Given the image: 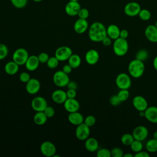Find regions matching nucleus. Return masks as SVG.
<instances>
[{
    "label": "nucleus",
    "mask_w": 157,
    "mask_h": 157,
    "mask_svg": "<svg viewBox=\"0 0 157 157\" xmlns=\"http://www.w3.org/2000/svg\"><path fill=\"white\" fill-rule=\"evenodd\" d=\"M107 36V30L105 26L101 22L93 23L88 29V37L94 42H101Z\"/></svg>",
    "instance_id": "f257e3e1"
},
{
    "label": "nucleus",
    "mask_w": 157,
    "mask_h": 157,
    "mask_svg": "<svg viewBox=\"0 0 157 157\" xmlns=\"http://www.w3.org/2000/svg\"><path fill=\"white\" fill-rule=\"evenodd\" d=\"M128 70L129 75L133 78H137L140 77L145 71V65L144 61L134 59L130 61L128 64Z\"/></svg>",
    "instance_id": "f03ea898"
},
{
    "label": "nucleus",
    "mask_w": 157,
    "mask_h": 157,
    "mask_svg": "<svg viewBox=\"0 0 157 157\" xmlns=\"http://www.w3.org/2000/svg\"><path fill=\"white\" fill-rule=\"evenodd\" d=\"M129 48V45L126 39L118 37L114 40L113 44V50L114 53L118 56L125 55Z\"/></svg>",
    "instance_id": "7ed1b4c3"
},
{
    "label": "nucleus",
    "mask_w": 157,
    "mask_h": 157,
    "mask_svg": "<svg viewBox=\"0 0 157 157\" xmlns=\"http://www.w3.org/2000/svg\"><path fill=\"white\" fill-rule=\"evenodd\" d=\"M53 81L54 84L58 87L66 86L70 81L68 74L63 71H57L53 75Z\"/></svg>",
    "instance_id": "20e7f679"
},
{
    "label": "nucleus",
    "mask_w": 157,
    "mask_h": 157,
    "mask_svg": "<svg viewBox=\"0 0 157 157\" xmlns=\"http://www.w3.org/2000/svg\"><path fill=\"white\" fill-rule=\"evenodd\" d=\"M28 57V52L27 50L24 48H19L16 49L12 55L13 61L19 66L25 65Z\"/></svg>",
    "instance_id": "39448f33"
},
{
    "label": "nucleus",
    "mask_w": 157,
    "mask_h": 157,
    "mask_svg": "<svg viewBox=\"0 0 157 157\" xmlns=\"http://www.w3.org/2000/svg\"><path fill=\"white\" fill-rule=\"evenodd\" d=\"M115 84L120 90H128L131 86V77L126 73H120L115 78Z\"/></svg>",
    "instance_id": "423d86ee"
},
{
    "label": "nucleus",
    "mask_w": 157,
    "mask_h": 157,
    "mask_svg": "<svg viewBox=\"0 0 157 157\" xmlns=\"http://www.w3.org/2000/svg\"><path fill=\"white\" fill-rule=\"evenodd\" d=\"M40 150L42 154L47 157H53L56 152V148L54 144L48 140L44 141L41 144Z\"/></svg>",
    "instance_id": "0eeeda50"
},
{
    "label": "nucleus",
    "mask_w": 157,
    "mask_h": 157,
    "mask_svg": "<svg viewBox=\"0 0 157 157\" xmlns=\"http://www.w3.org/2000/svg\"><path fill=\"white\" fill-rule=\"evenodd\" d=\"M72 55V49L67 46L59 47L56 50L55 52V56L59 61H64L68 60Z\"/></svg>",
    "instance_id": "6e6552de"
},
{
    "label": "nucleus",
    "mask_w": 157,
    "mask_h": 157,
    "mask_svg": "<svg viewBox=\"0 0 157 157\" xmlns=\"http://www.w3.org/2000/svg\"><path fill=\"white\" fill-rule=\"evenodd\" d=\"M90 134V127L84 123L77 126L75 129L76 137L80 140H85L89 137Z\"/></svg>",
    "instance_id": "1a4fd4ad"
},
{
    "label": "nucleus",
    "mask_w": 157,
    "mask_h": 157,
    "mask_svg": "<svg viewBox=\"0 0 157 157\" xmlns=\"http://www.w3.org/2000/svg\"><path fill=\"white\" fill-rule=\"evenodd\" d=\"M47 106V100L42 96L35 97L31 101V107L36 112H44Z\"/></svg>",
    "instance_id": "9d476101"
},
{
    "label": "nucleus",
    "mask_w": 157,
    "mask_h": 157,
    "mask_svg": "<svg viewBox=\"0 0 157 157\" xmlns=\"http://www.w3.org/2000/svg\"><path fill=\"white\" fill-rule=\"evenodd\" d=\"M81 6L78 1H69L64 8L65 12L67 15L71 17H74L78 15Z\"/></svg>",
    "instance_id": "9b49d317"
},
{
    "label": "nucleus",
    "mask_w": 157,
    "mask_h": 157,
    "mask_svg": "<svg viewBox=\"0 0 157 157\" xmlns=\"http://www.w3.org/2000/svg\"><path fill=\"white\" fill-rule=\"evenodd\" d=\"M141 10L140 5L136 2H130L126 4L124 7L125 14L129 17H135L138 15Z\"/></svg>",
    "instance_id": "f8f14e48"
},
{
    "label": "nucleus",
    "mask_w": 157,
    "mask_h": 157,
    "mask_svg": "<svg viewBox=\"0 0 157 157\" xmlns=\"http://www.w3.org/2000/svg\"><path fill=\"white\" fill-rule=\"evenodd\" d=\"M132 136L136 140L140 141L144 140L148 135V129L142 125L136 126L132 131Z\"/></svg>",
    "instance_id": "ddd939ff"
},
{
    "label": "nucleus",
    "mask_w": 157,
    "mask_h": 157,
    "mask_svg": "<svg viewBox=\"0 0 157 157\" xmlns=\"http://www.w3.org/2000/svg\"><path fill=\"white\" fill-rule=\"evenodd\" d=\"M132 102L135 109L139 112L145 111L148 107L147 101L144 97L140 95L134 97Z\"/></svg>",
    "instance_id": "4468645a"
},
{
    "label": "nucleus",
    "mask_w": 157,
    "mask_h": 157,
    "mask_svg": "<svg viewBox=\"0 0 157 157\" xmlns=\"http://www.w3.org/2000/svg\"><path fill=\"white\" fill-rule=\"evenodd\" d=\"M26 83V90L30 94H35L40 90V83L37 78H31Z\"/></svg>",
    "instance_id": "2eb2a0df"
},
{
    "label": "nucleus",
    "mask_w": 157,
    "mask_h": 157,
    "mask_svg": "<svg viewBox=\"0 0 157 157\" xmlns=\"http://www.w3.org/2000/svg\"><path fill=\"white\" fill-rule=\"evenodd\" d=\"M63 105L64 109L69 113L77 112L80 108V104L75 98H67Z\"/></svg>",
    "instance_id": "dca6fc26"
},
{
    "label": "nucleus",
    "mask_w": 157,
    "mask_h": 157,
    "mask_svg": "<svg viewBox=\"0 0 157 157\" xmlns=\"http://www.w3.org/2000/svg\"><path fill=\"white\" fill-rule=\"evenodd\" d=\"M144 34L148 40L153 43L157 42V28L155 25H150L147 26L145 29Z\"/></svg>",
    "instance_id": "f3484780"
},
{
    "label": "nucleus",
    "mask_w": 157,
    "mask_h": 157,
    "mask_svg": "<svg viewBox=\"0 0 157 157\" xmlns=\"http://www.w3.org/2000/svg\"><path fill=\"white\" fill-rule=\"evenodd\" d=\"M88 28V22L86 19H82L78 18L74 25V29L77 34H83Z\"/></svg>",
    "instance_id": "a211bd4d"
},
{
    "label": "nucleus",
    "mask_w": 157,
    "mask_h": 157,
    "mask_svg": "<svg viewBox=\"0 0 157 157\" xmlns=\"http://www.w3.org/2000/svg\"><path fill=\"white\" fill-rule=\"evenodd\" d=\"M85 59L86 62L90 65L96 64L99 59V54L95 49H90L88 50L85 54Z\"/></svg>",
    "instance_id": "6ab92c4d"
},
{
    "label": "nucleus",
    "mask_w": 157,
    "mask_h": 157,
    "mask_svg": "<svg viewBox=\"0 0 157 157\" xmlns=\"http://www.w3.org/2000/svg\"><path fill=\"white\" fill-rule=\"evenodd\" d=\"M145 112V118L148 121L152 123H157V107H148Z\"/></svg>",
    "instance_id": "aec40b11"
},
{
    "label": "nucleus",
    "mask_w": 157,
    "mask_h": 157,
    "mask_svg": "<svg viewBox=\"0 0 157 157\" xmlns=\"http://www.w3.org/2000/svg\"><path fill=\"white\" fill-rule=\"evenodd\" d=\"M67 98L66 91L61 89L55 90L52 94V99L56 104H63Z\"/></svg>",
    "instance_id": "412c9836"
},
{
    "label": "nucleus",
    "mask_w": 157,
    "mask_h": 157,
    "mask_svg": "<svg viewBox=\"0 0 157 157\" xmlns=\"http://www.w3.org/2000/svg\"><path fill=\"white\" fill-rule=\"evenodd\" d=\"M40 64V61L37 56L31 55L29 56L27 61L25 63V67L29 71H36Z\"/></svg>",
    "instance_id": "4be33fe9"
},
{
    "label": "nucleus",
    "mask_w": 157,
    "mask_h": 157,
    "mask_svg": "<svg viewBox=\"0 0 157 157\" xmlns=\"http://www.w3.org/2000/svg\"><path fill=\"white\" fill-rule=\"evenodd\" d=\"M67 118L69 123L75 126H78L81 123H83L84 121L83 116L78 111L69 113Z\"/></svg>",
    "instance_id": "5701e85b"
},
{
    "label": "nucleus",
    "mask_w": 157,
    "mask_h": 157,
    "mask_svg": "<svg viewBox=\"0 0 157 157\" xmlns=\"http://www.w3.org/2000/svg\"><path fill=\"white\" fill-rule=\"evenodd\" d=\"M107 36L111 38L112 40H115L120 37V29L119 27L114 24L110 25L107 28Z\"/></svg>",
    "instance_id": "b1692460"
},
{
    "label": "nucleus",
    "mask_w": 157,
    "mask_h": 157,
    "mask_svg": "<svg viewBox=\"0 0 157 157\" xmlns=\"http://www.w3.org/2000/svg\"><path fill=\"white\" fill-rule=\"evenodd\" d=\"M85 147L90 152H94L98 150L99 143L94 137H88L85 140Z\"/></svg>",
    "instance_id": "393cba45"
},
{
    "label": "nucleus",
    "mask_w": 157,
    "mask_h": 157,
    "mask_svg": "<svg viewBox=\"0 0 157 157\" xmlns=\"http://www.w3.org/2000/svg\"><path fill=\"white\" fill-rule=\"evenodd\" d=\"M19 69V65L15 61H11L7 62L4 66V71L6 74L10 75L16 74Z\"/></svg>",
    "instance_id": "a878e982"
},
{
    "label": "nucleus",
    "mask_w": 157,
    "mask_h": 157,
    "mask_svg": "<svg viewBox=\"0 0 157 157\" xmlns=\"http://www.w3.org/2000/svg\"><path fill=\"white\" fill-rule=\"evenodd\" d=\"M47 117L44 112H36L33 117V120L35 124L37 125L44 124L47 120Z\"/></svg>",
    "instance_id": "bb28decb"
},
{
    "label": "nucleus",
    "mask_w": 157,
    "mask_h": 157,
    "mask_svg": "<svg viewBox=\"0 0 157 157\" xmlns=\"http://www.w3.org/2000/svg\"><path fill=\"white\" fill-rule=\"evenodd\" d=\"M68 64L73 68L76 69L81 64V58L77 54H72L68 59Z\"/></svg>",
    "instance_id": "cd10ccee"
},
{
    "label": "nucleus",
    "mask_w": 157,
    "mask_h": 157,
    "mask_svg": "<svg viewBox=\"0 0 157 157\" xmlns=\"http://www.w3.org/2000/svg\"><path fill=\"white\" fill-rule=\"evenodd\" d=\"M146 150L150 153H155L157 151V140L151 139L147 141L145 144Z\"/></svg>",
    "instance_id": "c85d7f7f"
},
{
    "label": "nucleus",
    "mask_w": 157,
    "mask_h": 157,
    "mask_svg": "<svg viewBox=\"0 0 157 157\" xmlns=\"http://www.w3.org/2000/svg\"><path fill=\"white\" fill-rule=\"evenodd\" d=\"M134 138L132 136V134H129V133H126V134H124L121 137V142L126 146H129L131 143L134 141Z\"/></svg>",
    "instance_id": "c756f323"
},
{
    "label": "nucleus",
    "mask_w": 157,
    "mask_h": 157,
    "mask_svg": "<svg viewBox=\"0 0 157 157\" xmlns=\"http://www.w3.org/2000/svg\"><path fill=\"white\" fill-rule=\"evenodd\" d=\"M129 146H130L131 150L135 153L139 152L142 150L143 149V144L142 141L136 140V139L134 140V141L131 143V144Z\"/></svg>",
    "instance_id": "7c9ffc66"
},
{
    "label": "nucleus",
    "mask_w": 157,
    "mask_h": 157,
    "mask_svg": "<svg viewBox=\"0 0 157 157\" xmlns=\"http://www.w3.org/2000/svg\"><path fill=\"white\" fill-rule=\"evenodd\" d=\"M136 59L144 61L148 58V52L145 49H140L136 54Z\"/></svg>",
    "instance_id": "2f4dec72"
},
{
    "label": "nucleus",
    "mask_w": 157,
    "mask_h": 157,
    "mask_svg": "<svg viewBox=\"0 0 157 157\" xmlns=\"http://www.w3.org/2000/svg\"><path fill=\"white\" fill-rule=\"evenodd\" d=\"M13 7L17 9H23L28 4V0H10Z\"/></svg>",
    "instance_id": "473e14b6"
},
{
    "label": "nucleus",
    "mask_w": 157,
    "mask_h": 157,
    "mask_svg": "<svg viewBox=\"0 0 157 157\" xmlns=\"http://www.w3.org/2000/svg\"><path fill=\"white\" fill-rule=\"evenodd\" d=\"M59 62V61L54 56L49 57L46 63L48 67H49L50 69H55L58 66Z\"/></svg>",
    "instance_id": "72a5a7b5"
},
{
    "label": "nucleus",
    "mask_w": 157,
    "mask_h": 157,
    "mask_svg": "<svg viewBox=\"0 0 157 157\" xmlns=\"http://www.w3.org/2000/svg\"><path fill=\"white\" fill-rule=\"evenodd\" d=\"M117 96H118V98L120 99V100L121 101V102H124L129 98V92L128 90H127V89L120 90L118 91Z\"/></svg>",
    "instance_id": "f704fd0d"
},
{
    "label": "nucleus",
    "mask_w": 157,
    "mask_h": 157,
    "mask_svg": "<svg viewBox=\"0 0 157 157\" xmlns=\"http://www.w3.org/2000/svg\"><path fill=\"white\" fill-rule=\"evenodd\" d=\"M139 18L144 21H147L151 18V13L147 9H141L138 14Z\"/></svg>",
    "instance_id": "c9c22d12"
},
{
    "label": "nucleus",
    "mask_w": 157,
    "mask_h": 157,
    "mask_svg": "<svg viewBox=\"0 0 157 157\" xmlns=\"http://www.w3.org/2000/svg\"><path fill=\"white\" fill-rule=\"evenodd\" d=\"M96 156L98 157H110L111 151L107 148H101L97 151Z\"/></svg>",
    "instance_id": "e433bc0d"
},
{
    "label": "nucleus",
    "mask_w": 157,
    "mask_h": 157,
    "mask_svg": "<svg viewBox=\"0 0 157 157\" xmlns=\"http://www.w3.org/2000/svg\"><path fill=\"white\" fill-rule=\"evenodd\" d=\"M9 53L8 47L4 44H0V60L6 58Z\"/></svg>",
    "instance_id": "4c0bfd02"
},
{
    "label": "nucleus",
    "mask_w": 157,
    "mask_h": 157,
    "mask_svg": "<svg viewBox=\"0 0 157 157\" xmlns=\"http://www.w3.org/2000/svg\"><path fill=\"white\" fill-rule=\"evenodd\" d=\"M111 156L113 157H123L124 155V151L122 149L118 147L113 148L111 150Z\"/></svg>",
    "instance_id": "58836bf2"
},
{
    "label": "nucleus",
    "mask_w": 157,
    "mask_h": 157,
    "mask_svg": "<svg viewBox=\"0 0 157 157\" xmlns=\"http://www.w3.org/2000/svg\"><path fill=\"white\" fill-rule=\"evenodd\" d=\"M96 120L95 117L90 115L87 116L85 118H84L83 123L90 128V127L93 126V125H94V124L96 123Z\"/></svg>",
    "instance_id": "ea45409f"
},
{
    "label": "nucleus",
    "mask_w": 157,
    "mask_h": 157,
    "mask_svg": "<svg viewBox=\"0 0 157 157\" xmlns=\"http://www.w3.org/2000/svg\"><path fill=\"white\" fill-rule=\"evenodd\" d=\"M77 15L80 18L87 19L89 17V11L86 8H81Z\"/></svg>",
    "instance_id": "a19ab883"
},
{
    "label": "nucleus",
    "mask_w": 157,
    "mask_h": 157,
    "mask_svg": "<svg viewBox=\"0 0 157 157\" xmlns=\"http://www.w3.org/2000/svg\"><path fill=\"white\" fill-rule=\"evenodd\" d=\"M44 112L47 117V118H52L54 116L55 113V110L52 107L48 105L44 110Z\"/></svg>",
    "instance_id": "79ce46f5"
},
{
    "label": "nucleus",
    "mask_w": 157,
    "mask_h": 157,
    "mask_svg": "<svg viewBox=\"0 0 157 157\" xmlns=\"http://www.w3.org/2000/svg\"><path fill=\"white\" fill-rule=\"evenodd\" d=\"M109 102L110 104L113 105V106H117L118 105L120 104V103L121 102V101L120 100V99L118 98L117 94V95H113L109 99Z\"/></svg>",
    "instance_id": "37998d69"
},
{
    "label": "nucleus",
    "mask_w": 157,
    "mask_h": 157,
    "mask_svg": "<svg viewBox=\"0 0 157 157\" xmlns=\"http://www.w3.org/2000/svg\"><path fill=\"white\" fill-rule=\"evenodd\" d=\"M31 78L30 75L26 72H21L19 75V79L23 83H27Z\"/></svg>",
    "instance_id": "c03bdc74"
},
{
    "label": "nucleus",
    "mask_w": 157,
    "mask_h": 157,
    "mask_svg": "<svg viewBox=\"0 0 157 157\" xmlns=\"http://www.w3.org/2000/svg\"><path fill=\"white\" fill-rule=\"evenodd\" d=\"M39 60L40 61V63H46L49 58L48 55L45 52H42L39 54L37 56Z\"/></svg>",
    "instance_id": "a18cd8bd"
},
{
    "label": "nucleus",
    "mask_w": 157,
    "mask_h": 157,
    "mask_svg": "<svg viewBox=\"0 0 157 157\" xmlns=\"http://www.w3.org/2000/svg\"><path fill=\"white\" fill-rule=\"evenodd\" d=\"M66 95L67 98H75L77 96L76 90L73 89H68L66 91Z\"/></svg>",
    "instance_id": "49530a36"
},
{
    "label": "nucleus",
    "mask_w": 157,
    "mask_h": 157,
    "mask_svg": "<svg viewBox=\"0 0 157 157\" xmlns=\"http://www.w3.org/2000/svg\"><path fill=\"white\" fill-rule=\"evenodd\" d=\"M134 157H149L150 155L148 152L141 150L139 152L136 153V154L134 155Z\"/></svg>",
    "instance_id": "de8ad7c7"
},
{
    "label": "nucleus",
    "mask_w": 157,
    "mask_h": 157,
    "mask_svg": "<svg viewBox=\"0 0 157 157\" xmlns=\"http://www.w3.org/2000/svg\"><path fill=\"white\" fill-rule=\"evenodd\" d=\"M112 39L111 38H110L109 36H106L103 39H102V40L101 41L102 42V44L104 45H105V46H109V45H111V44H112Z\"/></svg>",
    "instance_id": "09e8293b"
},
{
    "label": "nucleus",
    "mask_w": 157,
    "mask_h": 157,
    "mask_svg": "<svg viewBox=\"0 0 157 157\" xmlns=\"http://www.w3.org/2000/svg\"><path fill=\"white\" fill-rule=\"evenodd\" d=\"M72 69H73V68H72L69 64H65V65L63 66L62 71H63L64 72H65L66 74H70V73L72 72Z\"/></svg>",
    "instance_id": "8fccbe9b"
},
{
    "label": "nucleus",
    "mask_w": 157,
    "mask_h": 157,
    "mask_svg": "<svg viewBox=\"0 0 157 157\" xmlns=\"http://www.w3.org/2000/svg\"><path fill=\"white\" fill-rule=\"evenodd\" d=\"M66 86L68 88V89H73L76 90L77 88V84L74 81H69Z\"/></svg>",
    "instance_id": "3c124183"
},
{
    "label": "nucleus",
    "mask_w": 157,
    "mask_h": 157,
    "mask_svg": "<svg viewBox=\"0 0 157 157\" xmlns=\"http://www.w3.org/2000/svg\"><path fill=\"white\" fill-rule=\"evenodd\" d=\"M129 36V33L128 31L125 29H121L120 30V37H121L123 39H127L128 37Z\"/></svg>",
    "instance_id": "603ef678"
},
{
    "label": "nucleus",
    "mask_w": 157,
    "mask_h": 157,
    "mask_svg": "<svg viewBox=\"0 0 157 157\" xmlns=\"http://www.w3.org/2000/svg\"><path fill=\"white\" fill-rule=\"evenodd\" d=\"M153 65L154 69L157 71V56H156L153 61Z\"/></svg>",
    "instance_id": "864d4df0"
},
{
    "label": "nucleus",
    "mask_w": 157,
    "mask_h": 157,
    "mask_svg": "<svg viewBox=\"0 0 157 157\" xmlns=\"http://www.w3.org/2000/svg\"><path fill=\"white\" fill-rule=\"evenodd\" d=\"M134 155L131 153H126L123 155V157H133Z\"/></svg>",
    "instance_id": "5fc2aeb1"
},
{
    "label": "nucleus",
    "mask_w": 157,
    "mask_h": 157,
    "mask_svg": "<svg viewBox=\"0 0 157 157\" xmlns=\"http://www.w3.org/2000/svg\"><path fill=\"white\" fill-rule=\"evenodd\" d=\"M153 138L157 140V131H156L153 133Z\"/></svg>",
    "instance_id": "6e6d98bb"
},
{
    "label": "nucleus",
    "mask_w": 157,
    "mask_h": 157,
    "mask_svg": "<svg viewBox=\"0 0 157 157\" xmlns=\"http://www.w3.org/2000/svg\"><path fill=\"white\" fill-rule=\"evenodd\" d=\"M34 2H40V1H43V0H33Z\"/></svg>",
    "instance_id": "4d7b16f0"
},
{
    "label": "nucleus",
    "mask_w": 157,
    "mask_h": 157,
    "mask_svg": "<svg viewBox=\"0 0 157 157\" xmlns=\"http://www.w3.org/2000/svg\"><path fill=\"white\" fill-rule=\"evenodd\" d=\"M155 26L157 28V21H156V22H155Z\"/></svg>",
    "instance_id": "13d9d810"
},
{
    "label": "nucleus",
    "mask_w": 157,
    "mask_h": 157,
    "mask_svg": "<svg viewBox=\"0 0 157 157\" xmlns=\"http://www.w3.org/2000/svg\"><path fill=\"white\" fill-rule=\"evenodd\" d=\"M70 1H78V0H69Z\"/></svg>",
    "instance_id": "bf43d9fd"
}]
</instances>
